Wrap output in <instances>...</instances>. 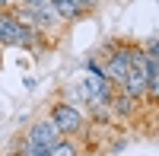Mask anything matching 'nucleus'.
<instances>
[{
	"label": "nucleus",
	"mask_w": 159,
	"mask_h": 156,
	"mask_svg": "<svg viewBox=\"0 0 159 156\" xmlns=\"http://www.w3.org/2000/svg\"><path fill=\"white\" fill-rule=\"evenodd\" d=\"M61 137L54 118H42L29 127V137H25V144L19 147L22 156H51V144Z\"/></svg>",
	"instance_id": "f257e3e1"
},
{
	"label": "nucleus",
	"mask_w": 159,
	"mask_h": 156,
	"mask_svg": "<svg viewBox=\"0 0 159 156\" xmlns=\"http://www.w3.org/2000/svg\"><path fill=\"white\" fill-rule=\"evenodd\" d=\"M0 42H3V45H13V48H29V45H35V42H42V38H38L32 29H25L13 13L0 10Z\"/></svg>",
	"instance_id": "f03ea898"
},
{
	"label": "nucleus",
	"mask_w": 159,
	"mask_h": 156,
	"mask_svg": "<svg viewBox=\"0 0 159 156\" xmlns=\"http://www.w3.org/2000/svg\"><path fill=\"white\" fill-rule=\"evenodd\" d=\"M51 118H54L57 131H61V134H67V137L80 134V131H83V124H86L83 112H80L76 105H70V102H57V105L51 108Z\"/></svg>",
	"instance_id": "7ed1b4c3"
},
{
	"label": "nucleus",
	"mask_w": 159,
	"mask_h": 156,
	"mask_svg": "<svg viewBox=\"0 0 159 156\" xmlns=\"http://www.w3.org/2000/svg\"><path fill=\"white\" fill-rule=\"evenodd\" d=\"M102 73L108 76V83L121 86V83L127 80V73H130V45H121V48H115V51H111V57L105 61Z\"/></svg>",
	"instance_id": "20e7f679"
},
{
	"label": "nucleus",
	"mask_w": 159,
	"mask_h": 156,
	"mask_svg": "<svg viewBox=\"0 0 159 156\" xmlns=\"http://www.w3.org/2000/svg\"><path fill=\"white\" fill-rule=\"evenodd\" d=\"M54 7H57V13H61L64 22H76L80 16H83V7H80L76 0H54Z\"/></svg>",
	"instance_id": "39448f33"
},
{
	"label": "nucleus",
	"mask_w": 159,
	"mask_h": 156,
	"mask_svg": "<svg viewBox=\"0 0 159 156\" xmlns=\"http://www.w3.org/2000/svg\"><path fill=\"white\" fill-rule=\"evenodd\" d=\"M147 99L159 102V61L150 57V80H147Z\"/></svg>",
	"instance_id": "423d86ee"
},
{
	"label": "nucleus",
	"mask_w": 159,
	"mask_h": 156,
	"mask_svg": "<svg viewBox=\"0 0 159 156\" xmlns=\"http://www.w3.org/2000/svg\"><path fill=\"white\" fill-rule=\"evenodd\" d=\"M80 153V147L76 144H70V140H54V144H51V156H76Z\"/></svg>",
	"instance_id": "0eeeda50"
},
{
	"label": "nucleus",
	"mask_w": 159,
	"mask_h": 156,
	"mask_svg": "<svg viewBox=\"0 0 159 156\" xmlns=\"http://www.w3.org/2000/svg\"><path fill=\"white\" fill-rule=\"evenodd\" d=\"M80 7H83V13H92V10H99V3L102 0H76Z\"/></svg>",
	"instance_id": "6e6552de"
},
{
	"label": "nucleus",
	"mask_w": 159,
	"mask_h": 156,
	"mask_svg": "<svg viewBox=\"0 0 159 156\" xmlns=\"http://www.w3.org/2000/svg\"><path fill=\"white\" fill-rule=\"evenodd\" d=\"M10 3H13V0H0V10H7V7H10Z\"/></svg>",
	"instance_id": "1a4fd4ad"
},
{
	"label": "nucleus",
	"mask_w": 159,
	"mask_h": 156,
	"mask_svg": "<svg viewBox=\"0 0 159 156\" xmlns=\"http://www.w3.org/2000/svg\"><path fill=\"white\" fill-rule=\"evenodd\" d=\"M0 57H3V42H0Z\"/></svg>",
	"instance_id": "9d476101"
}]
</instances>
